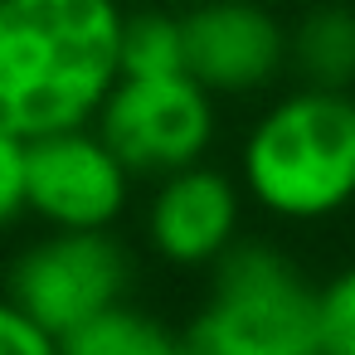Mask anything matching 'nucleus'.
Here are the masks:
<instances>
[{"instance_id": "3", "label": "nucleus", "mask_w": 355, "mask_h": 355, "mask_svg": "<svg viewBox=\"0 0 355 355\" xmlns=\"http://www.w3.org/2000/svg\"><path fill=\"white\" fill-rule=\"evenodd\" d=\"M209 268V297L180 331L190 355H316V287L282 248L234 239Z\"/></svg>"}, {"instance_id": "11", "label": "nucleus", "mask_w": 355, "mask_h": 355, "mask_svg": "<svg viewBox=\"0 0 355 355\" xmlns=\"http://www.w3.org/2000/svg\"><path fill=\"white\" fill-rule=\"evenodd\" d=\"M117 59H122V73H137V78L185 73V25H180V15H166V10L122 15Z\"/></svg>"}, {"instance_id": "6", "label": "nucleus", "mask_w": 355, "mask_h": 355, "mask_svg": "<svg viewBox=\"0 0 355 355\" xmlns=\"http://www.w3.org/2000/svg\"><path fill=\"white\" fill-rule=\"evenodd\" d=\"M127 190L132 171L88 122L25 141V209L49 229H112Z\"/></svg>"}, {"instance_id": "2", "label": "nucleus", "mask_w": 355, "mask_h": 355, "mask_svg": "<svg viewBox=\"0 0 355 355\" xmlns=\"http://www.w3.org/2000/svg\"><path fill=\"white\" fill-rule=\"evenodd\" d=\"M243 190L277 219H331L355 200V98L297 88L277 98L243 141Z\"/></svg>"}, {"instance_id": "4", "label": "nucleus", "mask_w": 355, "mask_h": 355, "mask_svg": "<svg viewBox=\"0 0 355 355\" xmlns=\"http://www.w3.org/2000/svg\"><path fill=\"white\" fill-rule=\"evenodd\" d=\"M127 287L132 258L112 239V229H54L15 258L6 282V292L54 340V350L103 306L122 302Z\"/></svg>"}, {"instance_id": "10", "label": "nucleus", "mask_w": 355, "mask_h": 355, "mask_svg": "<svg viewBox=\"0 0 355 355\" xmlns=\"http://www.w3.org/2000/svg\"><path fill=\"white\" fill-rule=\"evenodd\" d=\"M287 59L297 73L316 88H350L355 78V15L340 6H326L287 35Z\"/></svg>"}, {"instance_id": "5", "label": "nucleus", "mask_w": 355, "mask_h": 355, "mask_svg": "<svg viewBox=\"0 0 355 355\" xmlns=\"http://www.w3.org/2000/svg\"><path fill=\"white\" fill-rule=\"evenodd\" d=\"M93 127L132 175H171L205 161L214 141V93L190 73H117Z\"/></svg>"}, {"instance_id": "1", "label": "nucleus", "mask_w": 355, "mask_h": 355, "mask_svg": "<svg viewBox=\"0 0 355 355\" xmlns=\"http://www.w3.org/2000/svg\"><path fill=\"white\" fill-rule=\"evenodd\" d=\"M117 0H0V127H83L122 73Z\"/></svg>"}, {"instance_id": "14", "label": "nucleus", "mask_w": 355, "mask_h": 355, "mask_svg": "<svg viewBox=\"0 0 355 355\" xmlns=\"http://www.w3.org/2000/svg\"><path fill=\"white\" fill-rule=\"evenodd\" d=\"M0 355H54V340L25 316L10 292L0 297Z\"/></svg>"}, {"instance_id": "8", "label": "nucleus", "mask_w": 355, "mask_h": 355, "mask_svg": "<svg viewBox=\"0 0 355 355\" xmlns=\"http://www.w3.org/2000/svg\"><path fill=\"white\" fill-rule=\"evenodd\" d=\"M239 185L214 166H180L161 175L151 209H146V239L151 248L175 268H209L234 239H239Z\"/></svg>"}, {"instance_id": "13", "label": "nucleus", "mask_w": 355, "mask_h": 355, "mask_svg": "<svg viewBox=\"0 0 355 355\" xmlns=\"http://www.w3.org/2000/svg\"><path fill=\"white\" fill-rule=\"evenodd\" d=\"M25 214V137L0 127V229Z\"/></svg>"}, {"instance_id": "7", "label": "nucleus", "mask_w": 355, "mask_h": 355, "mask_svg": "<svg viewBox=\"0 0 355 355\" xmlns=\"http://www.w3.org/2000/svg\"><path fill=\"white\" fill-rule=\"evenodd\" d=\"M180 25L185 73L209 93H258L287 64V30L253 0H205Z\"/></svg>"}, {"instance_id": "12", "label": "nucleus", "mask_w": 355, "mask_h": 355, "mask_svg": "<svg viewBox=\"0 0 355 355\" xmlns=\"http://www.w3.org/2000/svg\"><path fill=\"white\" fill-rule=\"evenodd\" d=\"M316 355H355V263L316 287Z\"/></svg>"}, {"instance_id": "9", "label": "nucleus", "mask_w": 355, "mask_h": 355, "mask_svg": "<svg viewBox=\"0 0 355 355\" xmlns=\"http://www.w3.org/2000/svg\"><path fill=\"white\" fill-rule=\"evenodd\" d=\"M59 350L69 355H185V340L166 331L151 311L132 306L127 297L103 306L93 321H83Z\"/></svg>"}]
</instances>
